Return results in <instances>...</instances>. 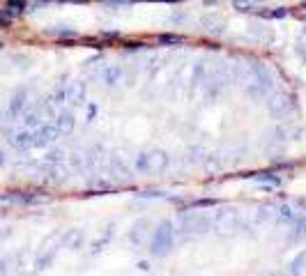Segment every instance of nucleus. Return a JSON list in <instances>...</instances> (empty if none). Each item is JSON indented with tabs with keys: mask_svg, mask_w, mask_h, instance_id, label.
Returning <instances> with one entry per match:
<instances>
[{
	"mask_svg": "<svg viewBox=\"0 0 306 276\" xmlns=\"http://www.w3.org/2000/svg\"><path fill=\"white\" fill-rule=\"evenodd\" d=\"M179 228L182 230H175L178 232H184L187 237H201V235H207L212 230V214H203V212H189L184 217L179 219Z\"/></svg>",
	"mask_w": 306,
	"mask_h": 276,
	"instance_id": "obj_1",
	"label": "nucleus"
},
{
	"mask_svg": "<svg viewBox=\"0 0 306 276\" xmlns=\"http://www.w3.org/2000/svg\"><path fill=\"white\" fill-rule=\"evenodd\" d=\"M173 242H175V226H173V221H161V224L157 226L154 235H152L150 251H152V255H157V258H164V255L171 253Z\"/></svg>",
	"mask_w": 306,
	"mask_h": 276,
	"instance_id": "obj_2",
	"label": "nucleus"
},
{
	"mask_svg": "<svg viewBox=\"0 0 306 276\" xmlns=\"http://www.w3.org/2000/svg\"><path fill=\"white\" fill-rule=\"evenodd\" d=\"M166 166H168V154L164 150H150V152H141L136 157V171L143 173V175L161 173L166 171Z\"/></svg>",
	"mask_w": 306,
	"mask_h": 276,
	"instance_id": "obj_3",
	"label": "nucleus"
},
{
	"mask_svg": "<svg viewBox=\"0 0 306 276\" xmlns=\"http://www.w3.org/2000/svg\"><path fill=\"white\" fill-rule=\"evenodd\" d=\"M239 226V209L232 207V205H226V207H219L214 214H212V228L221 235H228V232L237 230Z\"/></svg>",
	"mask_w": 306,
	"mask_h": 276,
	"instance_id": "obj_4",
	"label": "nucleus"
},
{
	"mask_svg": "<svg viewBox=\"0 0 306 276\" xmlns=\"http://www.w3.org/2000/svg\"><path fill=\"white\" fill-rule=\"evenodd\" d=\"M60 138V129L55 125H49V122H42L37 129H35V143L32 148H49Z\"/></svg>",
	"mask_w": 306,
	"mask_h": 276,
	"instance_id": "obj_5",
	"label": "nucleus"
},
{
	"mask_svg": "<svg viewBox=\"0 0 306 276\" xmlns=\"http://www.w3.org/2000/svg\"><path fill=\"white\" fill-rule=\"evenodd\" d=\"M42 122H44V111H42V106H32V108H26V111L21 113V127L23 129H37Z\"/></svg>",
	"mask_w": 306,
	"mask_h": 276,
	"instance_id": "obj_6",
	"label": "nucleus"
},
{
	"mask_svg": "<svg viewBox=\"0 0 306 276\" xmlns=\"http://www.w3.org/2000/svg\"><path fill=\"white\" fill-rule=\"evenodd\" d=\"M53 125L60 129V134H69V131H74L76 127V118H74V113L67 111L65 106L58 111V115L53 118Z\"/></svg>",
	"mask_w": 306,
	"mask_h": 276,
	"instance_id": "obj_7",
	"label": "nucleus"
},
{
	"mask_svg": "<svg viewBox=\"0 0 306 276\" xmlns=\"http://www.w3.org/2000/svg\"><path fill=\"white\" fill-rule=\"evenodd\" d=\"M26 104H28V92H26V90H16L14 97H12V101H9V106H7V115L12 120L21 118V113L26 111Z\"/></svg>",
	"mask_w": 306,
	"mask_h": 276,
	"instance_id": "obj_8",
	"label": "nucleus"
},
{
	"mask_svg": "<svg viewBox=\"0 0 306 276\" xmlns=\"http://www.w3.org/2000/svg\"><path fill=\"white\" fill-rule=\"evenodd\" d=\"M67 101L72 106H83L85 104V83L83 81L67 83Z\"/></svg>",
	"mask_w": 306,
	"mask_h": 276,
	"instance_id": "obj_9",
	"label": "nucleus"
},
{
	"mask_svg": "<svg viewBox=\"0 0 306 276\" xmlns=\"http://www.w3.org/2000/svg\"><path fill=\"white\" fill-rule=\"evenodd\" d=\"M9 143H12V148H16V150H30L32 143H35V129H21V131H16V134L9 138Z\"/></svg>",
	"mask_w": 306,
	"mask_h": 276,
	"instance_id": "obj_10",
	"label": "nucleus"
},
{
	"mask_svg": "<svg viewBox=\"0 0 306 276\" xmlns=\"http://www.w3.org/2000/svg\"><path fill=\"white\" fill-rule=\"evenodd\" d=\"M288 108H290V97L288 95H274V97L267 99V111L272 115H277V118L288 113Z\"/></svg>",
	"mask_w": 306,
	"mask_h": 276,
	"instance_id": "obj_11",
	"label": "nucleus"
},
{
	"mask_svg": "<svg viewBox=\"0 0 306 276\" xmlns=\"http://www.w3.org/2000/svg\"><path fill=\"white\" fill-rule=\"evenodd\" d=\"M102 81H104V85H108V88H115V85L122 81V67H118V65H106V67L102 69Z\"/></svg>",
	"mask_w": 306,
	"mask_h": 276,
	"instance_id": "obj_12",
	"label": "nucleus"
},
{
	"mask_svg": "<svg viewBox=\"0 0 306 276\" xmlns=\"http://www.w3.org/2000/svg\"><path fill=\"white\" fill-rule=\"evenodd\" d=\"M201 25L205 28V32L207 35H221L224 32V21L219 19V16H203V21H201Z\"/></svg>",
	"mask_w": 306,
	"mask_h": 276,
	"instance_id": "obj_13",
	"label": "nucleus"
},
{
	"mask_svg": "<svg viewBox=\"0 0 306 276\" xmlns=\"http://www.w3.org/2000/svg\"><path fill=\"white\" fill-rule=\"evenodd\" d=\"M148 228L150 224L148 221H138V224H134V228H131V232H129V239H131V244H143L145 239H148Z\"/></svg>",
	"mask_w": 306,
	"mask_h": 276,
	"instance_id": "obj_14",
	"label": "nucleus"
},
{
	"mask_svg": "<svg viewBox=\"0 0 306 276\" xmlns=\"http://www.w3.org/2000/svg\"><path fill=\"white\" fill-rule=\"evenodd\" d=\"M290 226H292L290 242H299V239H304V237H306V217H297Z\"/></svg>",
	"mask_w": 306,
	"mask_h": 276,
	"instance_id": "obj_15",
	"label": "nucleus"
},
{
	"mask_svg": "<svg viewBox=\"0 0 306 276\" xmlns=\"http://www.w3.org/2000/svg\"><path fill=\"white\" fill-rule=\"evenodd\" d=\"M277 212H279V207H274V205H265V207L258 209V217H255V221H258V224L277 221Z\"/></svg>",
	"mask_w": 306,
	"mask_h": 276,
	"instance_id": "obj_16",
	"label": "nucleus"
},
{
	"mask_svg": "<svg viewBox=\"0 0 306 276\" xmlns=\"http://www.w3.org/2000/svg\"><path fill=\"white\" fill-rule=\"evenodd\" d=\"M297 219V212L292 207H288V205H283V207H279V212H277V224H281V226H288V224H292Z\"/></svg>",
	"mask_w": 306,
	"mask_h": 276,
	"instance_id": "obj_17",
	"label": "nucleus"
},
{
	"mask_svg": "<svg viewBox=\"0 0 306 276\" xmlns=\"http://www.w3.org/2000/svg\"><path fill=\"white\" fill-rule=\"evenodd\" d=\"M232 9H237L242 14H251V12H258V2L255 0H232Z\"/></svg>",
	"mask_w": 306,
	"mask_h": 276,
	"instance_id": "obj_18",
	"label": "nucleus"
},
{
	"mask_svg": "<svg viewBox=\"0 0 306 276\" xmlns=\"http://www.w3.org/2000/svg\"><path fill=\"white\" fill-rule=\"evenodd\" d=\"M157 44L159 46H182L184 44V37L182 35H168V32H164V35L157 37Z\"/></svg>",
	"mask_w": 306,
	"mask_h": 276,
	"instance_id": "obj_19",
	"label": "nucleus"
},
{
	"mask_svg": "<svg viewBox=\"0 0 306 276\" xmlns=\"http://www.w3.org/2000/svg\"><path fill=\"white\" fill-rule=\"evenodd\" d=\"M111 171L115 173V177H120L122 182H127L129 179V168L125 164H120L118 157H111Z\"/></svg>",
	"mask_w": 306,
	"mask_h": 276,
	"instance_id": "obj_20",
	"label": "nucleus"
},
{
	"mask_svg": "<svg viewBox=\"0 0 306 276\" xmlns=\"http://www.w3.org/2000/svg\"><path fill=\"white\" fill-rule=\"evenodd\" d=\"M51 99H53V104L58 106V108H62V106L67 104V83H60Z\"/></svg>",
	"mask_w": 306,
	"mask_h": 276,
	"instance_id": "obj_21",
	"label": "nucleus"
},
{
	"mask_svg": "<svg viewBox=\"0 0 306 276\" xmlns=\"http://www.w3.org/2000/svg\"><path fill=\"white\" fill-rule=\"evenodd\" d=\"M205 76H207V65H196L194 69V78H191V83H194V88H203V83H205Z\"/></svg>",
	"mask_w": 306,
	"mask_h": 276,
	"instance_id": "obj_22",
	"label": "nucleus"
},
{
	"mask_svg": "<svg viewBox=\"0 0 306 276\" xmlns=\"http://www.w3.org/2000/svg\"><path fill=\"white\" fill-rule=\"evenodd\" d=\"M83 242V232L81 230H69L67 235H65V244H67L69 249H78Z\"/></svg>",
	"mask_w": 306,
	"mask_h": 276,
	"instance_id": "obj_23",
	"label": "nucleus"
},
{
	"mask_svg": "<svg viewBox=\"0 0 306 276\" xmlns=\"http://www.w3.org/2000/svg\"><path fill=\"white\" fill-rule=\"evenodd\" d=\"M249 35H254L255 39H267L269 37V30L262 25V23H249Z\"/></svg>",
	"mask_w": 306,
	"mask_h": 276,
	"instance_id": "obj_24",
	"label": "nucleus"
},
{
	"mask_svg": "<svg viewBox=\"0 0 306 276\" xmlns=\"http://www.w3.org/2000/svg\"><path fill=\"white\" fill-rule=\"evenodd\" d=\"M290 272L292 274H304L306 272V251H302V253L290 262Z\"/></svg>",
	"mask_w": 306,
	"mask_h": 276,
	"instance_id": "obj_25",
	"label": "nucleus"
},
{
	"mask_svg": "<svg viewBox=\"0 0 306 276\" xmlns=\"http://www.w3.org/2000/svg\"><path fill=\"white\" fill-rule=\"evenodd\" d=\"M251 179H258V182H267V184H279L281 179L277 175H272V173H254V175H247Z\"/></svg>",
	"mask_w": 306,
	"mask_h": 276,
	"instance_id": "obj_26",
	"label": "nucleus"
},
{
	"mask_svg": "<svg viewBox=\"0 0 306 276\" xmlns=\"http://www.w3.org/2000/svg\"><path fill=\"white\" fill-rule=\"evenodd\" d=\"M262 16H265V19H285V16H288V9H283V7L269 9V12H262Z\"/></svg>",
	"mask_w": 306,
	"mask_h": 276,
	"instance_id": "obj_27",
	"label": "nucleus"
},
{
	"mask_svg": "<svg viewBox=\"0 0 306 276\" xmlns=\"http://www.w3.org/2000/svg\"><path fill=\"white\" fill-rule=\"evenodd\" d=\"M62 159H65V152H62V150H53V152L46 154V161H49V164H60Z\"/></svg>",
	"mask_w": 306,
	"mask_h": 276,
	"instance_id": "obj_28",
	"label": "nucleus"
},
{
	"mask_svg": "<svg viewBox=\"0 0 306 276\" xmlns=\"http://www.w3.org/2000/svg\"><path fill=\"white\" fill-rule=\"evenodd\" d=\"M7 7L12 9V12H23L26 9V0H7Z\"/></svg>",
	"mask_w": 306,
	"mask_h": 276,
	"instance_id": "obj_29",
	"label": "nucleus"
},
{
	"mask_svg": "<svg viewBox=\"0 0 306 276\" xmlns=\"http://www.w3.org/2000/svg\"><path fill=\"white\" fill-rule=\"evenodd\" d=\"M191 205H194V207H214L217 201H214V198H201V201H194Z\"/></svg>",
	"mask_w": 306,
	"mask_h": 276,
	"instance_id": "obj_30",
	"label": "nucleus"
},
{
	"mask_svg": "<svg viewBox=\"0 0 306 276\" xmlns=\"http://www.w3.org/2000/svg\"><path fill=\"white\" fill-rule=\"evenodd\" d=\"M12 21H14V12H12V9H5V12H0V23L9 25Z\"/></svg>",
	"mask_w": 306,
	"mask_h": 276,
	"instance_id": "obj_31",
	"label": "nucleus"
},
{
	"mask_svg": "<svg viewBox=\"0 0 306 276\" xmlns=\"http://www.w3.org/2000/svg\"><path fill=\"white\" fill-rule=\"evenodd\" d=\"M95 115H97V106H95V104H90V106H88V120H92Z\"/></svg>",
	"mask_w": 306,
	"mask_h": 276,
	"instance_id": "obj_32",
	"label": "nucleus"
},
{
	"mask_svg": "<svg viewBox=\"0 0 306 276\" xmlns=\"http://www.w3.org/2000/svg\"><path fill=\"white\" fill-rule=\"evenodd\" d=\"M102 37H104V39H118L120 32H102Z\"/></svg>",
	"mask_w": 306,
	"mask_h": 276,
	"instance_id": "obj_33",
	"label": "nucleus"
},
{
	"mask_svg": "<svg viewBox=\"0 0 306 276\" xmlns=\"http://www.w3.org/2000/svg\"><path fill=\"white\" fill-rule=\"evenodd\" d=\"M138 269H141V272H150V265L148 262H138Z\"/></svg>",
	"mask_w": 306,
	"mask_h": 276,
	"instance_id": "obj_34",
	"label": "nucleus"
}]
</instances>
